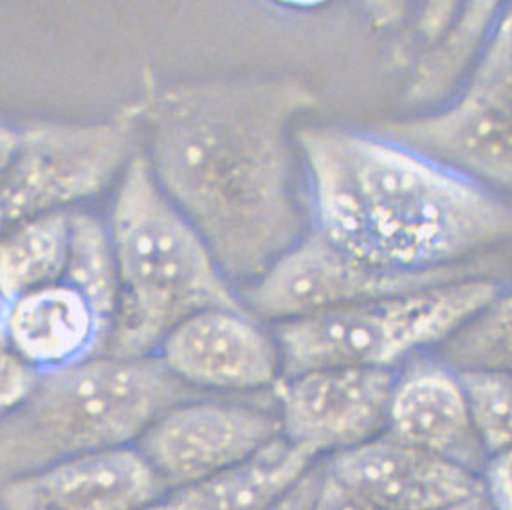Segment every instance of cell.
<instances>
[{"label": "cell", "instance_id": "obj_11", "mask_svg": "<svg viewBox=\"0 0 512 510\" xmlns=\"http://www.w3.org/2000/svg\"><path fill=\"white\" fill-rule=\"evenodd\" d=\"M157 356L190 388L251 392L276 383L282 357L275 337L246 310H202L166 336Z\"/></svg>", "mask_w": 512, "mask_h": 510}, {"label": "cell", "instance_id": "obj_19", "mask_svg": "<svg viewBox=\"0 0 512 510\" xmlns=\"http://www.w3.org/2000/svg\"><path fill=\"white\" fill-rule=\"evenodd\" d=\"M442 363L457 372L512 375V283L449 337Z\"/></svg>", "mask_w": 512, "mask_h": 510}, {"label": "cell", "instance_id": "obj_25", "mask_svg": "<svg viewBox=\"0 0 512 510\" xmlns=\"http://www.w3.org/2000/svg\"><path fill=\"white\" fill-rule=\"evenodd\" d=\"M19 141L20 132L0 123V172L4 170L6 164L10 163L11 157L19 146Z\"/></svg>", "mask_w": 512, "mask_h": 510}, {"label": "cell", "instance_id": "obj_7", "mask_svg": "<svg viewBox=\"0 0 512 510\" xmlns=\"http://www.w3.org/2000/svg\"><path fill=\"white\" fill-rule=\"evenodd\" d=\"M132 119L38 123L0 172V238L103 192L134 159Z\"/></svg>", "mask_w": 512, "mask_h": 510}, {"label": "cell", "instance_id": "obj_12", "mask_svg": "<svg viewBox=\"0 0 512 510\" xmlns=\"http://www.w3.org/2000/svg\"><path fill=\"white\" fill-rule=\"evenodd\" d=\"M325 471L386 510H455L484 496L480 474L388 433L332 456Z\"/></svg>", "mask_w": 512, "mask_h": 510}, {"label": "cell", "instance_id": "obj_17", "mask_svg": "<svg viewBox=\"0 0 512 510\" xmlns=\"http://www.w3.org/2000/svg\"><path fill=\"white\" fill-rule=\"evenodd\" d=\"M71 210L20 224L0 238V310L64 278Z\"/></svg>", "mask_w": 512, "mask_h": 510}, {"label": "cell", "instance_id": "obj_14", "mask_svg": "<svg viewBox=\"0 0 512 510\" xmlns=\"http://www.w3.org/2000/svg\"><path fill=\"white\" fill-rule=\"evenodd\" d=\"M384 433L480 476L489 460L460 375L442 361H417L397 374Z\"/></svg>", "mask_w": 512, "mask_h": 510}, {"label": "cell", "instance_id": "obj_5", "mask_svg": "<svg viewBox=\"0 0 512 510\" xmlns=\"http://www.w3.org/2000/svg\"><path fill=\"white\" fill-rule=\"evenodd\" d=\"M505 285L482 274L278 323L282 372L293 377L336 366L394 370L424 348L444 345Z\"/></svg>", "mask_w": 512, "mask_h": 510}, {"label": "cell", "instance_id": "obj_3", "mask_svg": "<svg viewBox=\"0 0 512 510\" xmlns=\"http://www.w3.org/2000/svg\"><path fill=\"white\" fill-rule=\"evenodd\" d=\"M107 224L119 303L105 356H157L193 314L246 310L206 242L159 188L147 157L136 155L121 175Z\"/></svg>", "mask_w": 512, "mask_h": 510}, {"label": "cell", "instance_id": "obj_1", "mask_svg": "<svg viewBox=\"0 0 512 510\" xmlns=\"http://www.w3.org/2000/svg\"><path fill=\"white\" fill-rule=\"evenodd\" d=\"M314 105L289 78L181 83L148 105L150 172L231 283L255 282L307 233L291 127Z\"/></svg>", "mask_w": 512, "mask_h": 510}, {"label": "cell", "instance_id": "obj_10", "mask_svg": "<svg viewBox=\"0 0 512 510\" xmlns=\"http://www.w3.org/2000/svg\"><path fill=\"white\" fill-rule=\"evenodd\" d=\"M394 370L318 368L278 386L280 426L287 444L316 456L350 451L386 431Z\"/></svg>", "mask_w": 512, "mask_h": 510}, {"label": "cell", "instance_id": "obj_2", "mask_svg": "<svg viewBox=\"0 0 512 510\" xmlns=\"http://www.w3.org/2000/svg\"><path fill=\"white\" fill-rule=\"evenodd\" d=\"M312 229L365 264L426 273L512 242L507 195L377 132L305 127Z\"/></svg>", "mask_w": 512, "mask_h": 510}, {"label": "cell", "instance_id": "obj_13", "mask_svg": "<svg viewBox=\"0 0 512 510\" xmlns=\"http://www.w3.org/2000/svg\"><path fill=\"white\" fill-rule=\"evenodd\" d=\"M136 447L80 456L0 487L4 510H141L165 494Z\"/></svg>", "mask_w": 512, "mask_h": 510}, {"label": "cell", "instance_id": "obj_16", "mask_svg": "<svg viewBox=\"0 0 512 510\" xmlns=\"http://www.w3.org/2000/svg\"><path fill=\"white\" fill-rule=\"evenodd\" d=\"M314 458L284 438L255 460L175 487L141 510H262L312 467Z\"/></svg>", "mask_w": 512, "mask_h": 510}, {"label": "cell", "instance_id": "obj_8", "mask_svg": "<svg viewBox=\"0 0 512 510\" xmlns=\"http://www.w3.org/2000/svg\"><path fill=\"white\" fill-rule=\"evenodd\" d=\"M487 258L426 273H392L357 260L307 229L240 300L255 319L298 321L384 296L421 291L487 273Z\"/></svg>", "mask_w": 512, "mask_h": 510}, {"label": "cell", "instance_id": "obj_24", "mask_svg": "<svg viewBox=\"0 0 512 510\" xmlns=\"http://www.w3.org/2000/svg\"><path fill=\"white\" fill-rule=\"evenodd\" d=\"M323 474H325L323 469L311 467L291 489H287L278 500L262 510H314L320 494Z\"/></svg>", "mask_w": 512, "mask_h": 510}, {"label": "cell", "instance_id": "obj_6", "mask_svg": "<svg viewBox=\"0 0 512 510\" xmlns=\"http://www.w3.org/2000/svg\"><path fill=\"white\" fill-rule=\"evenodd\" d=\"M377 134L494 192L512 193V6L494 24L455 100L428 116L386 123Z\"/></svg>", "mask_w": 512, "mask_h": 510}, {"label": "cell", "instance_id": "obj_22", "mask_svg": "<svg viewBox=\"0 0 512 510\" xmlns=\"http://www.w3.org/2000/svg\"><path fill=\"white\" fill-rule=\"evenodd\" d=\"M314 510H386L379 505H375L372 501L365 500L361 496H357L356 492L350 491L345 485L332 478L327 471L323 474V482H321L320 494ZM455 510H491L489 503L484 496H478L473 501H469L466 505L458 507Z\"/></svg>", "mask_w": 512, "mask_h": 510}, {"label": "cell", "instance_id": "obj_21", "mask_svg": "<svg viewBox=\"0 0 512 510\" xmlns=\"http://www.w3.org/2000/svg\"><path fill=\"white\" fill-rule=\"evenodd\" d=\"M42 374L29 365L11 343L0 312V419L19 410L35 392Z\"/></svg>", "mask_w": 512, "mask_h": 510}, {"label": "cell", "instance_id": "obj_20", "mask_svg": "<svg viewBox=\"0 0 512 510\" xmlns=\"http://www.w3.org/2000/svg\"><path fill=\"white\" fill-rule=\"evenodd\" d=\"M475 422L489 456L512 449V375L458 372Z\"/></svg>", "mask_w": 512, "mask_h": 510}, {"label": "cell", "instance_id": "obj_15", "mask_svg": "<svg viewBox=\"0 0 512 510\" xmlns=\"http://www.w3.org/2000/svg\"><path fill=\"white\" fill-rule=\"evenodd\" d=\"M11 343L40 374L105 356L110 332L83 298L60 280L0 310Z\"/></svg>", "mask_w": 512, "mask_h": 510}, {"label": "cell", "instance_id": "obj_23", "mask_svg": "<svg viewBox=\"0 0 512 510\" xmlns=\"http://www.w3.org/2000/svg\"><path fill=\"white\" fill-rule=\"evenodd\" d=\"M482 482L491 510H512V449L489 456Z\"/></svg>", "mask_w": 512, "mask_h": 510}, {"label": "cell", "instance_id": "obj_9", "mask_svg": "<svg viewBox=\"0 0 512 510\" xmlns=\"http://www.w3.org/2000/svg\"><path fill=\"white\" fill-rule=\"evenodd\" d=\"M278 440L280 419L267 411L192 399L163 413L136 449L170 491L247 464Z\"/></svg>", "mask_w": 512, "mask_h": 510}, {"label": "cell", "instance_id": "obj_4", "mask_svg": "<svg viewBox=\"0 0 512 510\" xmlns=\"http://www.w3.org/2000/svg\"><path fill=\"white\" fill-rule=\"evenodd\" d=\"M193 395L159 356H98L42 374L28 401L0 419V487L65 460L130 447Z\"/></svg>", "mask_w": 512, "mask_h": 510}, {"label": "cell", "instance_id": "obj_18", "mask_svg": "<svg viewBox=\"0 0 512 510\" xmlns=\"http://www.w3.org/2000/svg\"><path fill=\"white\" fill-rule=\"evenodd\" d=\"M64 282L82 292L101 323L112 332L118 312L119 276L109 224L89 211L71 210Z\"/></svg>", "mask_w": 512, "mask_h": 510}]
</instances>
